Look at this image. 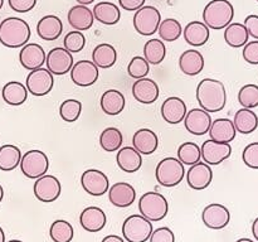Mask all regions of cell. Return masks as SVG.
<instances>
[{
    "instance_id": "cell-26",
    "label": "cell",
    "mask_w": 258,
    "mask_h": 242,
    "mask_svg": "<svg viewBox=\"0 0 258 242\" xmlns=\"http://www.w3.org/2000/svg\"><path fill=\"white\" fill-rule=\"evenodd\" d=\"M183 35L188 44L193 45V47H202L209 40L211 30L203 22L193 20L184 28Z\"/></svg>"
},
{
    "instance_id": "cell-57",
    "label": "cell",
    "mask_w": 258,
    "mask_h": 242,
    "mask_svg": "<svg viewBox=\"0 0 258 242\" xmlns=\"http://www.w3.org/2000/svg\"><path fill=\"white\" fill-rule=\"evenodd\" d=\"M236 242H254V241H252L251 238H239V239H237Z\"/></svg>"
},
{
    "instance_id": "cell-35",
    "label": "cell",
    "mask_w": 258,
    "mask_h": 242,
    "mask_svg": "<svg viewBox=\"0 0 258 242\" xmlns=\"http://www.w3.org/2000/svg\"><path fill=\"white\" fill-rule=\"evenodd\" d=\"M249 34L242 23H231L224 30V40L232 48H241L248 43Z\"/></svg>"
},
{
    "instance_id": "cell-41",
    "label": "cell",
    "mask_w": 258,
    "mask_h": 242,
    "mask_svg": "<svg viewBox=\"0 0 258 242\" xmlns=\"http://www.w3.org/2000/svg\"><path fill=\"white\" fill-rule=\"evenodd\" d=\"M176 153H178V159L184 165L191 166L199 163L202 159L201 148L198 144L193 143V141H186V143L181 144Z\"/></svg>"
},
{
    "instance_id": "cell-45",
    "label": "cell",
    "mask_w": 258,
    "mask_h": 242,
    "mask_svg": "<svg viewBox=\"0 0 258 242\" xmlns=\"http://www.w3.org/2000/svg\"><path fill=\"white\" fill-rule=\"evenodd\" d=\"M63 44L70 53H80L86 45V37L82 32L72 30L64 37Z\"/></svg>"
},
{
    "instance_id": "cell-55",
    "label": "cell",
    "mask_w": 258,
    "mask_h": 242,
    "mask_svg": "<svg viewBox=\"0 0 258 242\" xmlns=\"http://www.w3.org/2000/svg\"><path fill=\"white\" fill-rule=\"evenodd\" d=\"M0 242H5V233L2 227H0Z\"/></svg>"
},
{
    "instance_id": "cell-13",
    "label": "cell",
    "mask_w": 258,
    "mask_h": 242,
    "mask_svg": "<svg viewBox=\"0 0 258 242\" xmlns=\"http://www.w3.org/2000/svg\"><path fill=\"white\" fill-rule=\"evenodd\" d=\"M100 71L92 60H78L71 70V80L80 87H88L97 82Z\"/></svg>"
},
{
    "instance_id": "cell-33",
    "label": "cell",
    "mask_w": 258,
    "mask_h": 242,
    "mask_svg": "<svg viewBox=\"0 0 258 242\" xmlns=\"http://www.w3.org/2000/svg\"><path fill=\"white\" fill-rule=\"evenodd\" d=\"M234 128L237 133H241L247 135L252 134L258 128V116L252 108H239L234 115Z\"/></svg>"
},
{
    "instance_id": "cell-20",
    "label": "cell",
    "mask_w": 258,
    "mask_h": 242,
    "mask_svg": "<svg viewBox=\"0 0 258 242\" xmlns=\"http://www.w3.org/2000/svg\"><path fill=\"white\" fill-rule=\"evenodd\" d=\"M108 199L115 207L126 208L135 202L136 191L130 183L117 182L108 188Z\"/></svg>"
},
{
    "instance_id": "cell-3",
    "label": "cell",
    "mask_w": 258,
    "mask_h": 242,
    "mask_svg": "<svg viewBox=\"0 0 258 242\" xmlns=\"http://www.w3.org/2000/svg\"><path fill=\"white\" fill-rule=\"evenodd\" d=\"M233 18L234 8L229 0H212L203 10V23L209 29H226Z\"/></svg>"
},
{
    "instance_id": "cell-5",
    "label": "cell",
    "mask_w": 258,
    "mask_h": 242,
    "mask_svg": "<svg viewBox=\"0 0 258 242\" xmlns=\"http://www.w3.org/2000/svg\"><path fill=\"white\" fill-rule=\"evenodd\" d=\"M185 175V169L184 164L178 158H164L159 161L155 169V176L159 184L166 188H173L176 187Z\"/></svg>"
},
{
    "instance_id": "cell-4",
    "label": "cell",
    "mask_w": 258,
    "mask_h": 242,
    "mask_svg": "<svg viewBox=\"0 0 258 242\" xmlns=\"http://www.w3.org/2000/svg\"><path fill=\"white\" fill-rule=\"evenodd\" d=\"M139 212L151 222H159L169 212V202L158 192H146L139 199Z\"/></svg>"
},
{
    "instance_id": "cell-7",
    "label": "cell",
    "mask_w": 258,
    "mask_h": 242,
    "mask_svg": "<svg viewBox=\"0 0 258 242\" xmlns=\"http://www.w3.org/2000/svg\"><path fill=\"white\" fill-rule=\"evenodd\" d=\"M161 23V14L158 8L153 5H144L136 10L134 15V28L139 34L149 37L158 32Z\"/></svg>"
},
{
    "instance_id": "cell-39",
    "label": "cell",
    "mask_w": 258,
    "mask_h": 242,
    "mask_svg": "<svg viewBox=\"0 0 258 242\" xmlns=\"http://www.w3.org/2000/svg\"><path fill=\"white\" fill-rule=\"evenodd\" d=\"M49 236L53 242H71L75 236V231L70 222L64 219H57L50 226Z\"/></svg>"
},
{
    "instance_id": "cell-40",
    "label": "cell",
    "mask_w": 258,
    "mask_h": 242,
    "mask_svg": "<svg viewBox=\"0 0 258 242\" xmlns=\"http://www.w3.org/2000/svg\"><path fill=\"white\" fill-rule=\"evenodd\" d=\"M159 37L161 40L165 42H175L180 38L181 33H183V28L179 20L174 19V18H168L165 20H161L160 25H159Z\"/></svg>"
},
{
    "instance_id": "cell-19",
    "label": "cell",
    "mask_w": 258,
    "mask_h": 242,
    "mask_svg": "<svg viewBox=\"0 0 258 242\" xmlns=\"http://www.w3.org/2000/svg\"><path fill=\"white\" fill-rule=\"evenodd\" d=\"M159 95H160V90H159L158 83L151 78L144 77L134 82L133 96L139 102L151 105L158 100Z\"/></svg>"
},
{
    "instance_id": "cell-59",
    "label": "cell",
    "mask_w": 258,
    "mask_h": 242,
    "mask_svg": "<svg viewBox=\"0 0 258 242\" xmlns=\"http://www.w3.org/2000/svg\"><path fill=\"white\" fill-rule=\"evenodd\" d=\"M3 5H4V0H0V9L3 8Z\"/></svg>"
},
{
    "instance_id": "cell-12",
    "label": "cell",
    "mask_w": 258,
    "mask_h": 242,
    "mask_svg": "<svg viewBox=\"0 0 258 242\" xmlns=\"http://www.w3.org/2000/svg\"><path fill=\"white\" fill-rule=\"evenodd\" d=\"M81 184L85 192L93 197H101L110 188L108 176L98 169H87L81 176Z\"/></svg>"
},
{
    "instance_id": "cell-42",
    "label": "cell",
    "mask_w": 258,
    "mask_h": 242,
    "mask_svg": "<svg viewBox=\"0 0 258 242\" xmlns=\"http://www.w3.org/2000/svg\"><path fill=\"white\" fill-rule=\"evenodd\" d=\"M81 112H82V103L75 98H68V100L63 101L59 107V115L66 123L77 121L81 116Z\"/></svg>"
},
{
    "instance_id": "cell-16",
    "label": "cell",
    "mask_w": 258,
    "mask_h": 242,
    "mask_svg": "<svg viewBox=\"0 0 258 242\" xmlns=\"http://www.w3.org/2000/svg\"><path fill=\"white\" fill-rule=\"evenodd\" d=\"M183 121L185 129L189 133L197 136H202L208 133L213 120H212L211 113L207 112L203 108L198 107L188 111Z\"/></svg>"
},
{
    "instance_id": "cell-22",
    "label": "cell",
    "mask_w": 258,
    "mask_h": 242,
    "mask_svg": "<svg viewBox=\"0 0 258 242\" xmlns=\"http://www.w3.org/2000/svg\"><path fill=\"white\" fill-rule=\"evenodd\" d=\"M107 222L105 212L100 207L91 206L82 211L80 216V223L85 231L88 232H100L103 229Z\"/></svg>"
},
{
    "instance_id": "cell-9",
    "label": "cell",
    "mask_w": 258,
    "mask_h": 242,
    "mask_svg": "<svg viewBox=\"0 0 258 242\" xmlns=\"http://www.w3.org/2000/svg\"><path fill=\"white\" fill-rule=\"evenodd\" d=\"M54 85V78L53 75L47 68H37L28 73L27 81H25V87L28 92L33 96H45L52 91Z\"/></svg>"
},
{
    "instance_id": "cell-23",
    "label": "cell",
    "mask_w": 258,
    "mask_h": 242,
    "mask_svg": "<svg viewBox=\"0 0 258 242\" xmlns=\"http://www.w3.org/2000/svg\"><path fill=\"white\" fill-rule=\"evenodd\" d=\"M208 133L212 140L226 144H231V141H233L237 135V130L234 128L233 121L226 117H221L212 121L211 129H209Z\"/></svg>"
},
{
    "instance_id": "cell-14",
    "label": "cell",
    "mask_w": 258,
    "mask_h": 242,
    "mask_svg": "<svg viewBox=\"0 0 258 242\" xmlns=\"http://www.w3.org/2000/svg\"><path fill=\"white\" fill-rule=\"evenodd\" d=\"M201 153L204 163L208 164V165H219L231 156L232 146L231 144L218 143V141L209 139L203 143Z\"/></svg>"
},
{
    "instance_id": "cell-25",
    "label": "cell",
    "mask_w": 258,
    "mask_h": 242,
    "mask_svg": "<svg viewBox=\"0 0 258 242\" xmlns=\"http://www.w3.org/2000/svg\"><path fill=\"white\" fill-rule=\"evenodd\" d=\"M133 145L143 155H151L159 146L158 135L150 129H139L133 136Z\"/></svg>"
},
{
    "instance_id": "cell-51",
    "label": "cell",
    "mask_w": 258,
    "mask_h": 242,
    "mask_svg": "<svg viewBox=\"0 0 258 242\" xmlns=\"http://www.w3.org/2000/svg\"><path fill=\"white\" fill-rule=\"evenodd\" d=\"M145 0H118V5L127 12H136L144 7Z\"/></svg>"
},
{
    "instance_id": "cell-43",
    "label": "cell",
    "mask_w": 258,
    "mask_h": 242,
    "mask_svg": "<svg viewBox=\"0 0 258 242\" xmlns=\"http://www.w3.org/2000/svg\"><path fill=\"white\" fill-rule=\"evenodd\" d=\"M238 102L244 108L258 107V85H244L238 92Z\"/></svg>"
},
{
    "instance_id": "cell-1",
    "label": "cell",
    "mask_w": 258,
    "mask_h": 242,
    "mask_svg": "<svg viewBox=\"0 0 258 242\" xmlns=\"http://www.w3.org/2000/svg\"><path fill=\"white\" fill-rule=\"evenodd\" d=\"M197 101L207 112H218L226 107L227 91L223 82L214 78H204L197 87Z\"/></svg>"
},
{
    "instance_id": "cell-49",
    "label": "cell",
    "mask_w": 258,
    "mask_h": 242,
    "mask_svg": "<svg viewBox=\"0 0 258 242\" xmlns=\"http://www.w3.org/2000/svg\"><path fill=\"white\" fill-rule=\"evenodd\" d=\"M10 9L17 13H28L34 9L37 0H8Z\"/></svg>"
},
{
    "instance_id": "cell-60",
    "label": "cell",
    "mask_w": 258,
    "mask_h": 242,
    "mask_svg": "<svg viewBox=\"0 0 258 242\" xmlns=\"http://www.w3.org/2000/svg\"><path fill=\"white\" fill-rule=\"evenodd\" d=\"M257 2H258V0H257Z\"/></svg>"
},
{
    "instance_id": "cell-52",
    "label": "cell",
    "mask_w": 258,
    "mask_h": 242,
    "mask_svg": "<svg viewBox=\"0 0 258 242\" xmlns=\"http://www.w3.org/2000/svg\"><path fill=\"white\" fill-rule=\"evenodd\" d=\"M101 242H125L122 237L117 236V234H108V236L103 237Z\"/></svg>"
},
{
    "instance_id": "cell-46",
    "label": "cell",
    "mask_w": 258,
    "mask_h": 242,
    "mask_svg": "<svg viewBox=\"0 0 258 242\" xmlns=\"http://www.w3.org/2000/svg\"><path fill=\"white\" fill-rule=\"evenodd\" d=\"M242 159L248 168L258 169V141L248 144L244 148L243 153H242Z\"/></svg>"
},
{
    "instance_id": "cell-44",
    "label": "cell",
    "mask_w": 258,
    "mask_h": 242,
    "mask_svg": "<svg viewBox=\"0 0 258 242\" xmlns=\"http://www.w3.org/2000/svg\"><path fill=\"white\" fill-rule=\"evenodd\" d=\"M150 72V65L148 63V60L144 57L140 55H135L133 57V59L130 60L127 66V73L131 78H135V80H140V78L146 77Z\"/></svg>"
},
{
    "instance_id": "cell-58",
    "label": "cell",
    "mask_w": 258,
    "mask_h": 242,
    "mask_svg": "<svg viewBox=\"0 0 258 242\" xmlns=\"http://www.w3.org/2000/svg\"><path fill=\"white\" fill-rule=\"evenodd\" d=\"M8 242H23V241H20V239H10V241Z\"/></svg>"
},
{
    "instance_id": "cell-37",
    "label": "cell",
    "mask_w": 258,
    "mask_h": 242,
    "mask_svg": "<svg viewBox=\"0 0 258 242\" xmlns=\"http://www.w3.org/2000/svg\"><path fill=\"white\" fill-rule=\"evenodd\" d=\"M166 55V47L163 40L154 38L144 45V58L149 65H160Z\"/></svg>"
},
{
    "instance_id": "cell-47",
    "label": "cell",
    "mask_w": 258,
    "mask_h": 242,
    "mask_svg": "<svg viewBox=\"0 0 258 242\" xmlns=\"http://www.w3.org/2000/svg\"><path fill=\"white\" fill-rule=\"evenodd\" d=\"M149 242H175V234L169 227H159L153 231Z\"/></svg>"
},
{
    "instance_id": "cell-2",
    "label": "cell",
    "mask_w": 258,
    "mask_h": 242,
    "mask_svg": "<svg viewBox=\"0 0 258 242\" xmlns=\"http://www.w3.org/2000/svg\"><path fill=\"white\" fill-rule=\"evenodd\" d=\"M32 30L24 19L9 17L0 23V43L8 48H22L29 40Z\"/></svg>"
},
{
    "instance_id": "cell-6",
    "label": "cell",
    "mask_w": 258,
    "mask_h": 242,
    "mask_svg": "<svg viewBox=\"0 0 258 242\" xmlns=\"http://www.w3.org/2000/svg\"><path fill=\"white\" fill-rule=\"evenodd\" d=\"M153 231V222L141 214H131L122 224L123 238L127 242L149 241Z\"/></svg>"
},
{
    "instance_id": "cell-8",
    "label": "cell",
    "mask_w": 258,
    "mask_h": 242,
    "mask_svg": "<svg viewBox=\"0 0 258 242\" xmlns=\"http://www.w3.org/2000/svg\"><path fill=\"white\" fill-rule=\"evenodd\" d=\"M19 165L20 170L27 178L38 179L47 174L49 169V159L42 150L33 149L22 155Z\"/></svg>"
},
{
    "instance_id": "cell-28",
    "label": "cell",
    "mask_w": 258,
    "mask_h": 242,
    "mask_svg": "<svg viewBox=\"0 0 258 242\" xmlns=\"http://www.w3.org/2000/svg\"><path fill=\"white\" fill-rule=\"evenodd\" d=\"M63 32V23L57 15H45L37 24V34L43 40H55Z\"/></svg>"
},
{
    "instance_id": "cell-48",
    "label": "cell",
    "mask_w": 258,
    "mask_h": 242,
    "mask_svg": "<svg viewBox=\"0 0 258 242\" xmlns=\"http://www.w3.org/2000/svg\"><path fill=\"white\" fill-rule=\"evenodd\" d=\"M243 58L249 65H258V40L248 42L243 47Z\"/></svg>"
},
{
    "instance_id": "cell-36",
    "label": "cell",
    "mask_w": 258,
    "mask_h": 242,
    "mask_svg": "<svg viewBox=\"0 0 258 242\" xmlns=\"http://www.w3.org/2000/svg\"><path fill=\"white\" fill-rule=\"evenodd\" d=\"M22 151L13 144L0 146V170L12 171L20 164Z\"/></svg>"
},
{
    "instance_id": "cell-56",
    "label": "cell",
    "mask_w": 258,
    "mask_h": 242,
    "mask_svg": "<svg viewBox=\"0 0 258 242\" xmlns=\"http://www.w3.org/2000/svg\"><path fill=\"white\" fill-rule=\"evenodd\" d=\"M3 198H4V189H3L2 184H0V202L3 201Z\"/></svg>"
},
{
    "instance_id": "cell-15",
    "label": "cell",
    "mask_w": 258,
    "mask_h": 242,
    "mask_svg": "<svg viewBox=\"0 0 258 242\" xmlns=\"http://www.w3.org/2000/svg\"><path fill=\"white\" fill-rule=\"evenodd\" d=\"M202 219L208 228L223 229L231 221V212L223 204L211 203L202 212Z\"/></svg>"
},
{
    "instance_id": "cell-17",
    "label": "cell",
    "mask_w": 258,
    "mask_h": 242,
    "mask_svg": "<svg viewBox=\"0 0 258 242\" xmlns=\"http://www.w3.org/2000/svg\"><path fill=\"white\" fill-rule=\"evenodd\" d=\"M186 173V182L188 186L194 191H203L211 186L213 180V170L211 165L206 164L204 161L194 164L189 168Z\"/></svg>"
},
{
    "instance_id": "cell-34",
    "label": "cell",
    "mask_w": 258,
    "mask_h": 242,
    "mask_svg": "<svg viewBox=\"0 0 258 242\" xmlns=\"http://www.w3.org/2000/svg\"><path fill=\"white\" fill-rule=\"evenodd\" d=\"M116 60H117V52H116L115 47L108 43H101L93 49L92 62L98 68L107 70L115 65Z\"/></svg>"
},
{
    "instance_id": "cell-30",
    "label": "cell",
    "mask_w": 258,
    "mask_h": 242,
    "mask_svg": "<svg viewBox=\"0 0 258 242\" xmlns=\"http://www.w3.org/2000/svg\"><path fill=\"white\" fill-rule=\"evenodd\" d=\"M101 108L106 115L116 116L120 115L126 105L125 96L117 90H107L103 92L101 97Z\"/></svg>"
},
{
    "instance_id": "cell-54",
    "label": "cell",
    "mask_w": 258,
    "mask_h": 242,
    "mask_svg": "<svg viewBox=\"0 0 258 242\" xmlns=\"http://www.w3.org/2000/svg\"><path fill=\"white\" fill-rule=\"evenodd\" d=\"M80 5H90L92 3H95V0H76Z\"/></svg>"
},
{
    "instance_id": "cell-27",
    "label": "cell",
    "mask_w": 258,
    "mask_h": 242,
    "mask_svg": "<svg viewBox=\"0 0 258 242\" xmlns=\"http://www.w3.org/2000/svg\"><path fill=\"white\" fill-rule=\"evenodd\" d=\"M116 161H117L118 168L126 173H135L143 165L141 154L134 146H125V148L118 149Z\"/></svg>"
},
{
    "instance_id": "cell-31",
    "label": "cell",
    "mask_w": 258,
    "mask_h": 242,
    "mask_svg": "<svg viewBox=\"0 0 258 242\" xmlns=\"http://www.w3.org/2000/svg\"><path fill=\"white\" fill-rule=\"evenodd\" d=\"M93 18L105 25H115L120 22L121 10L111 2H101L92 9Z\"/></svg>"
},
{
    "instance_id": "cell-11",
    "label": "cell",
    "mask_w": 258,
    "mask_h": 242,
    "mask_svg": "<svg viewBox=\"0 0 258 242\" xmlns=\"http://www.w3.org/2000/svg\"><path fill=\"white\" fill-rule=\"evenodd\" d=\"M33 192H34V196L38 201L50 203V202H54L55 199H58V197L60 196L62 187H60V182L58 180L57 176L44 174L35 180Z\"/></svg>"
},
{
    "instance_id": "cell-53",
    "label": "cell",
    "mask_w": 258,
    "mask_h": 242,
    "mask_svg": "<svg viewBox=\"0 0 258 242\" xmlns=\"http://www.w3.org/2000/svg\"><path fill=\"white\" fill-rule=\"evenodd\" d=\"M252 233H253L254 238L258 241V217L254 219L253 223H252Z\"/></svg>"
},
{
    "instance_id": "cell-50",
    "label": "cell",
    "mask_w": 258,
    "mask_h": 242,
    "mask_svg": "<svg viewBox=\"0 0 258 242\" xmlns=\"http://www.w3.org/2000/svg\"><path fill=\"white\" fill-rule=\"evenodd\" d=\"M244 27H246L247 32L252 38L258 40V15H248L244 19Z\"/></svg>"
},
{
    "instance_id": "cell-32",
    "label": "cell",
    "mask_w": 258,
    "mask_h": 242,
    "mask_svg": "<svg viewBox=\"0 0 258 242\" xmlns=\"http://www.w3.org/2000/svg\"><path fill=\"white\" fill-rule=\"evenodd\" d=\"M3 100L10 106H20L27 101L28 90L23 83L18 81H10L5 83L2 91Z\"/></svg>"
},
{
    "instance_id": "cell-29",
    "label": "cell",
    "mask_w": 258,
    "mask_h": 242,
    "mask_svg": "<svg viewBox=\"0 0 258 242\" xmlns=\"http://www.w3.org/2000/svg\"><path fill=\"white\" fill-rule=\"evenodd\" d=\"M179 68L186 76H197L203 71L204 57L199 50L189 49L179 57Z\"/></svg>"
},
{
    "instance_id": "cell-21",
    "label": "cell",
    "mask_w": 258,
    "mask_h": 242,
    "mask_svg": "<svg viewBox=\"0 0 258 242\" xmlns=\"http://www.w3.org/2000/svg\"><path fill=\"white\" fill-rule=\"evenodd\" d=\"M186 112L188 110H186L185 102L176 96L168 97L161 105V116L166 123L171 124V125L181 123L185 117Z\"/></svg>"
},
{
    "instance_id": "cell-24",
    "label": "cell",
    "mask_w": 258,
    "mask_h": 242,
    "mask_svg": "<svg viewBox=\"0 0 258 242\" xmlns=\"http://www.w3.org/2000/svg\"><path fill=\"white\" fill-rule=\"evenodd\" d=\"M68 24L75 30L82 32L88 30L93 25L95 18H93L92 10L88 9L86 5H75L68 10Z\"/></svg>"
},
{
    "instance_id": "cell-18",
    "label": "cell",
    "mask_w": 258,
    "mask_h": 242,
    "mask_svg": "<svg viewBox=\"0 0 258 242\" xmlns=\"http://www.w3.org/2000/svg\"><path fill=\"white\" fill-rule=\"evenodd\" d=\"M44 49L38 43H27L19 52V62L25 70L33 71L40 68L45 63Z\"/></svg>"
},
{
    "instance_id": "cell-10",
    "label": "cell",
    "mask_w": 258,
    "mask_h": 242,
    "mask_svg": "<svg viewBox=\"0 0 258 242\" xmlns=\"http://www.w3.org/2000/svg\"><path fill=\"white\" fill-rule=\"evenodd\" d=\"M47 70L53 76H63L70 72L73 67V55L66 48L55 47L48 52L45 57Z\"/></svg>"
},
{
    "instance_id": "cell-38",
    "label": "cell",
    "mask_w": 258,
    "mask_h": 242,
    "mask_svg": "<svg viewBox=\"0 0 258 242\" xmlns=\"http://www.w3.org/2000/svg\"><path fill=\"white\" fill-rule=\"evenodd\" d=\"M123 143L122 133L117 128H106L100 135V145L105 151H117Z\"/></svg>"
}]
</instances>
